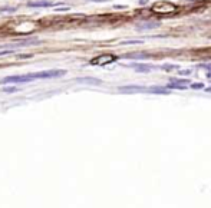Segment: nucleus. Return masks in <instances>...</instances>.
<instances>
[{"instance_id":"nucleus-1","label":"nucleus","mask_w":211,"mask_h":208,"mask_svg":"<svg viewBox=\"0 0 211 208\" xmlns=\"http://www.w3.org/2000/svg\"><path fill=\"white\" fill-rule=\"evenodd\" d=\"M66 73V71L62 69H52V71H43V72H36V73H29V76L32 80L35 79H50V78H60Z\"/></svg>"},{"instance_id":"nucleus-2","label":"nucleus","mask_w":211,"mask_h":208,"mask_svg":"<svg viewBox=\"0 0 211 208\" xmlns=\"http://www.w3.org/2000/svg\"><path fill=\"white\" fill-rule=\"evenodd\" d=\"M152 12L159 14H170L177 12V6L172 5L171 2H159V3H155L152 6Z\"/></svg>"},{"instance_id":"nucleus-3","label":"nucleus","mask_w":211,"mask_h":208,"mask_svg":"<svg viewBox=\"0 0 211 208\" xmlns=\"http://www.w3.org/2000/svg\"><path fill=\"white\" fill-rule=\"evenodd\" d=\"M116 56L115 55H101V56H98V58H93L92 60H91V63L92 65H109V63H112V62H115L116 60Z\"/></svg>"},{"instance_id":"nucleus-4","label":"nucleus","mask_w":211,"mask_h":208,"mask_svg":"<svg viewBox=\"0 0 211 208\" xmlns=\"http://www.w3.org/2000/svg\"><path fill=\"white\" fill-rule=\"evenodd\" d=\"M32 79L29 76V73L27 75H17V76H7L0 83H26V82H30Z\"/></svg>"},{"instance_id":"nucleus-5","label":"nucleus","mask_w":211,"mask_h":208,"mask_svg":"<svg viewBox=\"0 0 211 208\" xmlns=\"http://www.w3.org/2000/svg\"><path fill=\"white\" fill-rule=\"evenodd\" d=\"M188 83H191L188 79H172L168 83V89H187Z\"/></svg>"},{"instance_id":"nucleus-6","label":"nucleus","mask_w":211,"mask_h":208,"mask_svg":"<svg viewBox=\"0 0 211 208\" xmlns=\"http://www.w3.org/2000/svg\"><path fill=\"white\" fill-rule=\"evenodd\" d=\"M118 91L124 93H135V92H146V88L139 85H126V86H119Z\"/></svg>"},{"instance_id":"nucleus-7","label":"nucleus","mask_w":211,"mask_h":208,"mask_svg":"<svg viewBox=\"0 0 211 208\" xmlns=\"http://www.w3.org/2000/svg\"><path fill=\"white\" fill-rule=\"evenodd\" d=\"M131 68H134L137 72L139 73H148V72H151L154 69V66L151 65H145V63H132Z\"/></svg>"},{"instance_id":"nucleus-8","label":"nucleus","mask_w":211,"mask_h":208,"mask_svg":"<svg viewBox=\"0 0 211 208\" xmlns=\"http://www.w3.org/2000/svg\"><path fill=\"white\" fill-rule=\"evenodd\" d=\"M146 92L157 93V95H170L168 88H164V86H151V88H146Z\"/></svg>"},{"instance_id":"nucleus-9","label":"nucleus","mask_w":211,"mask_h":208,"mask_svg":"<svg viewBox=\"0 0 211 208\" xmlns=\"http://www.w3.org/2000/svg\"><path fill=\"white\" fill-rule=\"evenodd\" d=\"M78 83H85V85H101L102 80L96 78H78L76 79Z\"/></svg>"},{"instance_id":"nucleus-10","label":"nucleus","mask_w":211,"mask_h":208,"mask_svg":"<svg viewBox=\"0 0 211 208\" xmlns=\"http://www.w3.org/2000/svg\"><path fill=\"white\" fill-rule=\"evenodd\" d=\"M58 3H52V2H47V0H42V2H30L27 6L29 7H50L55 6Z\"/></svg>"},{"instance_id":"nucleus-11","label":"nucleus","mask_w":211,"mask_h":208,"mask_svg":"<svg viewBox=\"0 0 211 208\" xmlns=\"http://www.w3.org/2000/svg\"><path fill=\"white\" fill-rule=\"evenodd\" d=\"M126 59H146L148 58V55L146 53H128L125 55Z\"/></svg>"},{"instance_id":"nucleus-12","label":"nucleus","mask_w":211,"mask_h":208,"mask_svg":"<svg viewBox=\"0 0 211 208\" xmlns=\"http://www.w3.org/2000/svg\"><path fill=\"white\" fill-rule=\"evenodd\" d=\"M159 23L158 22H148V23H144V25H139V29L144 30V29H154V27H158Z\"/></svg>"},{"instance_id":"nucleus-13","label":"nucleus","mask_w":211,"mask_h":208,"mask_svg":"<svg viewBox=\"0 0 211 208\" xmlns=\"http://www.w3.org/2000/svg\"><path fill=\"white\" fill-rule=\"evenodd\" d=\"M142 40H125L122 42V45H141Z\"/></svg>"},{"instance_id":"nucleus-14","label":"nucleus","mask_w":211,"mask_h":208,"mask_svg":"<svg viewBox=\"0 0 211 208\" xmlns=\"http://www.w3.org/2000/svg\"><path fill=\"white\" fill-rule=\"evenodd\" d=\"M17 91V88H14V86H7L3 89V92H6V93H13V92Z\"/></svg>"},{"instance_id":"nucleus-15","label":"nucleus","mask_w":211,"mask_h":208,"mask_svg":"<svg viewBox=\"0 0 211 208\" xmlns=\"http://www.w3.org/2000/svg\"><path fill=\"white\" fill-rule=\"evenodd\" d=\"M191 88L192 89H204V83H192Z\"/></svg>"},{"instance_id":"nucleus-16","label":"nucleus","mask_w":211,"mask_h":208,"mask_svg":"<svg viewBox=\"0 0 211 208\" xmlns=\"http://www.w3.org/2000/svg\"><path fill=\"white\" fill-rule=\"evenodd\" d=\"M162 69H164V71H174V69H177V66H174V65H164V66H162Z\"/></svg>"},{"instance_id":"nucleus-17","label":"nucleus","mask_w":211,"mask_h":208,"mask_svg":"<svg viewBox=\"0 0 211 208\" xmlns=\"http://www.w3.org/2000/svg\"><path fill=\"white\" fill-rule=\"evenodd\" d=\"M178 73L179 75H184V76H188V75H191V71L190 69H185V71H179Z\"/></svg>"},{"instance_id":"nucleus-18","label":"nucleus","mask_w":211,"mask_h":208,"mask_svg":"<svg viewBox=\"0 0 211 208\" xmlns=\"http://www.w3.org/2000/svg\"><path fill=\"white\" fill-rule=\"evenodd\" d=\"M9 53H13L12 49H6V50H0V56H3V55H9Z\"/></svg>"},{"instance_id":"nucleus-19","label":"nucleus","mask_w":211,"mask_h":208,"mask_svg":"<svg viewBox=\"0 0 211 208\" xmlns=\"http://www.w3.org/2000/svg\"><path fill=\"white\" fill-rule=\"evenodd\" d=\"M20 59H27V58H32V55H19Z\"/></svg>"},{"instance_id":"nucleus-20","label":"nucleus","mask_w":211,"mask_h":208,"mask_svg":"<svg viewBox=\"0 0 211 208\" xmlns=\"http://www.w3.org/2000/svg\"><path fill=\"white\" fill-rule=\"evenodd\" d=\"M203 68H205V69H208V71L211 72V63H207V65H203Z\"/></svg>"},{"instance_id":"nucleus-21","label":"nucleus","mask_w":211,"mask_h":208,"mask_svg":"<svg viewBox=\"0 0 211 208\" xmlns=\"http://www.w3.org/2000/svg\"><path fill=\"white\" fill-rule=\"evenodd\" d=\"M207 78L211 79V72H208V73H207Z\"/></svg>"},{"instance_id":"nucleus-22","label":"nucleus","mask_w":211,"mask_h":208,"mask_svg":"<svg viewBox=\"0 0 211 208\" xmlns=\"http://www.w3.org/2000/svg\"><path fill=\"white\" fill-rule=\"evenodd\" d=\"M205 91H207V92H210V93H211V86H210V88H207Z\"/></svg>"}]
</instances>
